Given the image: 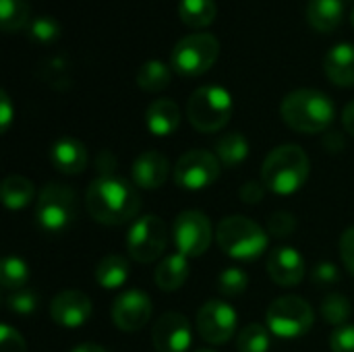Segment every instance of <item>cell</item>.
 <instances>
[{
    "mask_svg": "<svg viewBox=\"0 0 354 352\" xmlns=\"http://www.w3.org/2000/svg\"><path fill=\"white\" fill-rule=\"evenodd\" d=\"M340 257L344 268L354 276V226L346 228L340 239Z\"/></svg>",
    "mask_w": 354,
    "mask_h": 352,
    "instance_id": "cell-41",
    "label": "cell"
},
{
    "mask_svg": "<svg viewBox=\"0 0 354 352\" xmlns=\"http://www.w3.org/2000/svg\"><path fill=\"white\" fill-rule=\"evenodd\" d=\"M0 282L4 290H21L29 282V268L21 257H4L0 268Z\"/></svg>",
    "mask_w": 354,
    "mask_h": 352,
    "instance_id": "cell-29",
    "label": "cell"
},
{
    "mask_svg": "<svg viewBox=\"0 0 354 352\" xmlns=\"http://www.w3.org/2000/svg\"><path fill=\"white\" fill-rule=\"evenodd\" d=\"M344 19L342 0H309L307 4V21L315 31L330 33L340 27Z\"/></svg>",
    "mask_w": 354,
    "mask_h": 352,
    "instance_id": "cell-21",
    "label": "cell"
},
{
    "mask_svg": "<svg viewBox=\"0 0 354 352\" xmlns=\"http://www.w3.org/2000/svg\"><path fill=\"white\" fill-rule=\"evenodd\" d=\"M247 286H249V276L241 268H228L218 278V290L224 297H239L247 290Z\"/></svg>",
    "mask_w": 354,
    "mask_h": 352,
    "instance_id": "cell-33",
    "label": "cell"
},
{
    "mask_svg": "<svg viewBox=\"0 0 354 352\" xmlns=\"http://www.w3.org/2000/svg\"><path fill=\"white\" fill-rule=\"evenodd\" d=\"M351 311L353 309H351L348 299L342 297V295H338V293L328 295L324 299V303H322V317L330 326H340L342 328L346 324V319L351 317Z\"/></svg>",
    "mask_w": 354,
    "mask_h": 352,
    "instance_id": "cell-32",
    "label": "cell"
},
{
    "mask_svg": "<svg viewBox=\"0 0 354 352\" xmlns=\"http://www.w3.org/2000/svg\"><path fill=\"white\" fill-rule=\"evenodd\" d=\"M268 274L278 286L292 288L305 278V259L292 247H278L268 255Z\"/></svg>",
    "mask_w": 354,
    "mask_h": 352,
    "instance_id": "cell-16",
    "label": "cell"
},
{
    "mask_svg": "<svg viewBox=\"0 0 354 352\" xmlns=\"http://www.w3.org/2000/svg\"><path fill=\"white\" fill-rule=\"evenodd\" d=\"M216 156L224 168H236L249 156V141L243 133H226L216 141Z\"/></svg>",
    "mask_w": 354,
    "mask_h": 352,
    "instance_id": "cell-24",
    "label": "cell"
},
{
    "mask_svg": "<svg viewBox=\"0 0 354 352\" xmlns=\"http://www.w3.org/2000/svg\"><path fill=\"white\" fill-rule=\"evenodd\" d=\"M342 127L348 131V135L354 137V102H351L344 110H342Z\"/></svg>",
    "mask_w": 354,
    "mask_h": 352,
    "instance_id": "cell-45",
    "label": "cell"
},
{
    "mask_svg": "<svg viewBox=\"0 0 354 352\" xmlns=\"http://www.w3.org/2000/svg\"><path fill=\"white\" fill-rule=\"evenodd\" d=\"M79 212L77 195L62 183H48L35 201L37 226L48 234H60L68 230Z\"/></svg>",
    "mask_w": 354,
    "mask_h": 352,
    "instance_id": "cell-6",
    "label": "cell"
},
{
    "mask_svg": "<svg viewBox=\"0 0 354 352\" xmlns=\"http://www.w3.org/2000/svg\"><path fill=\"white\" fill-rule=\"evenodd\" d=\"M12 122V104L6 91H0V131L6 133Z\"/></svg>",
    "mask_w": 354,
    "mask_h": 352,
    "instance_id": "cell-42",
    "label": "cell"
},
{
    "mask_svg": "<svg viewBox=\"0 0 354 352\" xmlns=\"http://www.w3.org/2000/svg\"><path fill=\"white\" fill-rule=\"evenodd\" d=\"M324 147H326L330 154L342 151V149H344V137H342V133H338V131L328 133V135L324 137Z\"/></svg>",
    "mask_w": 354,
    "mask_h": 352,
    "instance_id": "cell-44",
    "label": "cell"
},
{
    "mask_svg": "<svg viewBox=\"0 0 354 352\" xmlns=\"http://www.w3.org/2000/svg\"><path fill=\"white\" fill-rule=\"evenodd\" d=\"M297 230V218L290 212H274L268 218V232L276 239H288Z\"/></svg>",
    "mask_w": 354,
    "mask_h": 352,
    "instance_id": "cell-34",
    "label": "cell"
},
{
    "mask_svg": "<svg viewBox=\"0 0 354 352\" xmlns=\"http://www.w3.org/2000/svg\"><path fill=\"white\" fill-rule=\"evenodd\" d=\"M311 280H313V284H315V286H319V288H324V286H332V284H336V282L340 280V272H338V268H336L334 263H330V261H322V263L313 270Z\"/></svg>",
    "mask_w": 354,
    "mask_h": 352,
    "instance_id": "cell-38",
    "label": "cell"
},
{
    "mask_svg": "<svg viewBox=\"0 0 354 352\" xmlns=\"http://www.w3.org/2000/svg\"><path fill=\"white\" fill-rule=\"evenodd\" d=\"M0 352H27L25 340L10 326H0Z\"/></svg>",
    "mask_w": 354,
    "mask_h": 352,
    "instance_id": "cell-37",
    "label": "cell"
},
{
    "mask_svg": "<svg viewBox=\"0 0 354 352\" xmlns=\"http://www.w3.org/2000/svg\"><path fill=\"white\" fill-rule=\"evenodd\" d=\"M145 124L156 137L172 135L180 124V108L170 98H160L151 102L145 110Z\"/></svg>",
    "mask_w": 354,
    "mask_h": 352,
    "instance_id": "cell-20",
    "label": "cell"
},
{
    "mask_svg": "<svg viewBox=\"0 0 354 352\" xmlns=\"http://www.w3.org/2000/svg\"><path fill=\"white\" fill-rule=\"evenodd\" d=\"M218 15L216 0H180L178 2V17L187 27L201 29L214 23Z\"/></svg>",
    "mask_w": 354,
    "mask_h": 352,
    "instance_id": "cell-25",
    "label": "cell"
},
{
    "mask_svg": "<svg viewBox=\"0 0 354 352\" xmlns=\"http://www.w3.org/2000/svg\"><path fill=\"white\" fill-rule=\"evenodd\" d=\"M0 23L2 31L12 33L29 25V2L27 0H0Z\"/></svg>",
    "mask_w": 354,
    "mask_h": 352,
    "instance_id": "cell-28",
    "label": "cell"
},
{
    "mask_svg": "<svg viewBox=\"0 0 354 352\" xmlns=\"http://www.w3.org/2000/svg\"><path fill=\"white\" fill-rule=\"evenodd\" d=\"M54 87H64L68 85V64L64 58H52L46 62V71L41 73Z\"/></svg>",
    "mask_w": 354,
    "mask_h": 352,
    "instance_id": "cell-36",
    "label": "cell"
},
{
    "mask_svg": "<svg viewBox=\"0 0 354 352\" xmlns=\"http://www.w3.org/2000/svg\"><path fill=\"white\" fill-rule=\"evenodd\" d=\"M234 104L228 89L220 85H203L195 89L187 102V118L201 133H216L232 118Z\"/></svg>",
    "mask_w": 354,
    "mask_h": 352,
    "instance_id": "cell-5",
    "label": "cell"
},
{
    "mask_svg": "<svg viewBox=\"0 0 354 352\" xmlns=\"http://www.w3.org/2000/svg\"><path fill=\"white\" fill-rule=\"evenodd\" d=\"M170 174V162L164 154L149 149L137 156L131 168V176L137 187L141 189H158L168 180Z\"/></svg>",
    "mask_w": 354,
    "mask_h": 352,
    "instance_id": "cell-17",
    "label": "cell"
},
{
    "mask_svg": "<svg viewBox=\"0 0 354 352\" xmlns=\"http://www.w3.org/2000/svg\"><path fill=\"white\" fill-rule=\"evenodd\" d=\"M266 185L261 183V180H249V183H245L243 187H241V191H239V195H241V201L243 203H247V205H257L261 199H263V195H266Z\"/></svg>",
    "mask_w": 354,
    "mask_h": 352,
    "instance_id": "cell-40",
    "label": "cell"
},
{
    "mask_svg": "<svg viewBox=\"0 0 354 352\" xmlns=\"http://www.w3.org/2000/svg\"><path fill=\"white\" fill-rule=\"evenodd\" d=\"M270 330L259 324H249L236 336V351L239 352H268L270 349Z\"/></svg>",
    "mask_w": 354,
    "mask_h": 352,
    "instance_id": "cell-30",
    "label": "cell"
},
{
    "mask_svg": "<svg viewBox=\"0 0 354 352\" xmlns=\"http://www.w3.org/2000/svg\"><path fill=\"white\" fill-rule=\"evenodd\" d=\"M170 81H172V68L158 58L143 62L139 73H137V85L149 93L166 89L170 85Z\"/></svg>",
    "mask_w": 354,
    "mask_h": 352,
    "instance_id": "cell-27",
    "label": "cell"
},
{
    "mask_svg": "<svg viewBox=\"0 0 354 352\" xmlns=\"http://www.w3.org/2000/svg\"><path fill=\"white\" fill-rule=\"evenodd\" d=\"M6 307L17 313V315H31L37 309V295L33 290L21 288L17 293H12L10 297H6Z\"/></svg>",
    "mask_w": 354,
    "mask_h": 352,
    "instance_id": "cell-35",
    "label": "cell"
},
{
    "mask_svg": "<svg viewBox=\"0 0 354 352\" xmlns=\"http://www.w3.org/2000/svg\"><path fill=\"white\" fill-rule=\"evenodd\" d=\"M214 239L212 222L203 212L187 210L178 214L174 222V243L180 255L185 257H199L203 255Z\"/></svg>",
    "mask_w": 354,
    "mask_h": 352,
    "instance_id": "cell-11",
    "label": "cell"
},
{
    "mask_svg": "<svg viewBox=\"0 0 354 352\" xmlns=\"http://www.w3.org/2000/svg\"><path fill=\"white\" fill-rule=\"evenodd\" d=\"M68 352H106V349H104V346H100V344L85 342V344H77L75 349H71Z\"/></svg>",
    "mask_w": 354,
    "mask_h": 352,
    "instance_id": "cell-46",
    "label": "cell"
},
{
    "mask_svg": "<svg viewBox=\"0 0 354 352\" xmlns=\"http://www.w3.org/2000/svg\"><path fill=\"white\" fill-rule=\"evenodd\" d=\"M309 158L299 145H280L268 154L261 166V183L276 195H292L309 178Z\"/></svg>",
    "mask_w": 354,
    "mask_h": 352,
    "instance_id": "cell-3",
    "label": "cell"
},
{
    "mask_svg": "<svg viewBox=\"0 0 354 352\" xmlns=\"http://www.w3.org/2000/svg\"><path fill=\"white\" fill-rule=\"evenodd\" d=\"M220 160L207 149H191L178 158L174 166V183L189 191H201L214 185L220 176Z\"/></svg>",
    "mask_w": 354,
    "mask_h": 352,
    "instance_id": "cell-10",
    "label": "cell"
},
{
    "mask_svg": "<svg viewBox=\"0 0 354 352\" xmlns=\"http://www.w3.org/2000/svg\"><path fill=\"white\" fill-rule=\"evenodd\" d=\"M220 56V41L216 35L197 31L176 41L170 56V66L176 75L193 79L207 73Z\"/></svg>",
    "mask_w": 354,
    "mask_h": 352,
    "instance_id": "cell-7",
    "label": "cell"
},
{
    "mask_svg": "<svg viewBox=\"0 0 354 352\" xmlns=\"http://www.w3.org/2000/svg\"><path fill=\"white\" fill-rule=\"evenodd\" d=\"M168 245V228L162 218L156 214H147L137 218L127 234V251L131 259L137 263L156 261Z\"/></svg>",
    "mask_w": 354,
    "mask_h": 352,
    "instance_id": "cell-9",
    "label": "cell"
},
{
    "mask_svg": "<svg viewBox=\"0 0 354 352\" xmlns=\"http://www.w3.org/2000/svg\"><path fill=\"white\" fill-rule=\"evenodd\" d=\"M60 23L52 17H35L29 25H27V35L31 41L39 44V46H50L60 37Z\"/></svg>",
    "mask_w": 354,
    "mask_h": 352,
    "instance_id": "cell-31",
    "label": "cell"
},
{
    "mask_svg": "<svg viewBox=\"0 0 354 352\" xmlns=\"http://www.w3.org/2000/svg\"><path fill=\"white\" fill-rule=\"evenodd\" d=\"M324 71L328 79L338 87L354 85V44L340 41L328 50L324 58Z\"/></svg>",
    "mask_w": 354,
    "mask_h": 352,
    "instance_id": "cell-19",
    "label": "cell"
},
{
    "mask_svg": "<svg viewBox=\"0 0 354 352\" xmlns=\"http://www.w3.org/2000/svg\"><path fill=\"white\" fill-rule=\"evenodd\" d=\"M332 352H354V326L338 328L330 338Z\"/></svg>",
    "mask_w": 354,
    "mask_h": 352,
    "instance_id": "cell-39",
    "label": "cell"
},
{
    "mask_svg": "<svg viewBox=\"0 0 354 352\" xmlns=\"http://www.w3.org/2000/svg\"><path fill=\"white\" fill-rule=\"evenodd\" d=\"M91 301L81 290H62L50 303V317L62 328H81L91 317Z\"/></svg>",
    "mask_w": 354,
    "mask_h": 352,
    "instance_id": "cell-15",
    "label": "cell"
},
{
    "mask_svg": "<svg viewBox=\"0 0 354 352\" xmlns=\"http://www.w3.org/2000/svg\"><path fill=\"white\" fill-rule=\"evenodd\" d=\"M313 309L311 305L295 295L288 297H280L276 301H272V305L268 307L266 313V324L268 330L278 336V338H301L305 336L311 328H313Z\"/></svg>",
    "mask_w": 354,
    "mask_h": 352,
    "instance_id": "cell-8",
    "label": "cell"
},
{
    "mask_svg": "<svg viewBox=\"0 0 354 352\" xmlns=\"http://www.w3.org/2000/svg\"><path fill=\"white\" fill-rule=\"evenodd\" d=\"M199 336L209 344H226L236 332V311L224 301H207L197 311Z\"/></svg>",
    "mask_w": 354,
    "mask_h": 352,
    "instance_id": "cell-12",
    "label": "cell"
},
{
    "mask_svg": "<svg viewBox=\"0 0 354 352\" xmlns=\"http://www.w3.org/2000/svg\"><path fill=\"white\" fill-rule=\"evenodd\" d=\"M151 342L158 352H189L191 326L183 313L168 311L151 328Z\"/></svg>",
    "mask_w": 354,
    "mask_h": 352,
    "instance_id": "cell-14",
    "label": "cell"
},
{
    "mask_svg": "<svg viewBox=\"0 0 354 352\" xmlns=\"http://www.w3.org/2000/svg\"><path fill=\"white\" fill-rule=\"evenodd\" d=\"M85 207L95 222L106 226H120L139 214L141 197L124 178L100 176L89 185L85 193Z\"/></svg>",
    "mask_w": 354,
    "mask_h": 352,
    "instance_id": "cell-1",
    "label": "cell"
},
{
    "mask_svg": "<svg viewBox=\"0 0 354 352\" xmlns=\"http://www.w3.org/2000/svg\"><path fill=\"white\" fill-rule=\"evenodd\" d=\"M95 168H97L100 176H112V170L116 168V158L106 149V151L97 154V158H95Z\"/></svg>",
    "mask_w": 354,
    "mask_h": 352,
    "instance_id": "cell-43",
    "label": "cell"
},
{
    "mask_svg": "<svg viewBox=\"0 0 354 352\" xmlns=\"http://www.w3.org/2000/svg\"><path fill=\"white\" fill-rule=\"evenodd\" d=\"M153 313L151 299L141 290L122 293L112 305V322L122 332H139L149 324Z\"/></svg>",
    "mask_w": 354,
    "mask_h": 352,
    "instance_id": "cell-13",
    "label": "cell"
},
{
    "mask_svg": "<svg viewBox=\"0 0 354 352\" xmlns=\"http://www.w3.org/2000/svg\"><path fill=\"white\" fill-rule=\"evenodd\" d=\"M195 352H216V351H209V349H199V351Z\"/></svg>",
    "mask_w": 354,
    "mask_h": 352,
    "instance_id": "cell-47",
    "label": "cell"
},
{
    "mask_svg": "<svg viewBox=\"0 0 354 352\" xmlns=\"http://www.w3.org/2000/svg\"><path fill=\"white\" fill-rule=\"evenodd\" d=\"M282 120L299 133H322L334 122V102L319 89L290 91L280 104Z\"/></svg>",
    "mask_w": 354,
    "mask_h": 352,
    "instance_id": "cell-2",
    "label": "cell"
},
{
    "mask_svg": "<svg viewBox=\"0 0 354 352\" xmlns=\"http://www.w3.org/2000/svg\"><path fill=\"white\" fill-rule=\"evenodd\" d=\"M351 21H353V25H354V8H353V15H351Z\"/></svg>",
    "mask_w": 354,
    "mask_h": 352,
    "instance_id": "cell-48",
    "label": "cell"
},
{
    "mask_svg": "<svg viewBox=\"0 0 354 352\" xmlns=\"http://www.w3.org/2000/svg\"><path fill=\"white\" fill-rule=\"evenodd\" d=\"M189 278V257L176 253L162 259V263L156 268V284L164 293H174L180 286H185Z\"/></svg>",
    "mask_w": 354,
    "mask_h": 352,
    "instance_id": "cell-22",
    "label": "cell"
},
{
    "mask_svg": "<svg viewBox=\"0 0 354 352\" xmlns=\"http://www.w3.org/2000/svg\"><path fill=\"white\" fill-rule=\"evenodd\" d=\"M50 162L60 174H81L87 166V147L75 137H60L50 147Z\"/></svg>",
    "mask_w": 354,
    "mask_h": 352,
    "instance_id": "cell-18",
    "label": "cell"
},
{
    "mask_svg": "<svg viewBox=\"0 0 354 352\" xmlns=\"http://www.w3.org/2000/svg\"><path fill=\"white\" fill-rule=\"evenodd\" d=\"M216 241L228 257L241 261H253L268 249V237L263 228L245 216L224 218L218 224Z\"/></svg>",
    "mask_w": 354,
    "mask_h": 352,
    "instance_id": "cell-4",
    "label": "cell"
},
{
    "mask_svg": "<svg viewBox=\"0 0 354 352\" xmlns=\"http://www.w3.org/2000/svg\"><path fill=\"white\" fill-rule=\"evenodd\" d=\"M131 276V270H129V261L120 255H106L97 266H95V282L102 286V288H108V290H114V288H120Z\"/></svg>",
    "mask_w": 354,
    "mask_h": 352,
    "instance_id": "cell-23",
    "label": "cell"
},
{
    "mask_svg": "<svg viewBox=\"0 0 354 352\" xmlns=\"http://www.w3.org/2000/svg\"><path fill=\"white\" fill-rule=\"evenodd\" d=\"M33 183L25 176L10 174L2 183V201L8 210H23L33 201Z\"/></svg>",
    "mask_w": 354,
    "mask_h": 352,
    "instance_id": "cell-26",
    "label": "cell"
}]
</instances>
